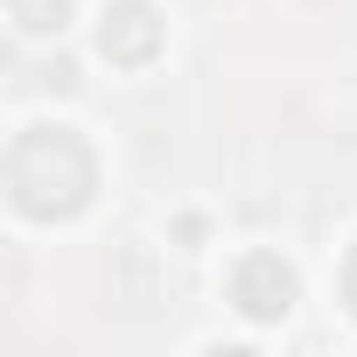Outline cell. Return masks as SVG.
<instances>
[{
    "label": "cell",
    "instance_id": "7a4b0ae2",
    "mask_svg": "<svg viewBox=\"0 0 357 357\" xmlns=\"http://www.w3.org/2000/svg\"><path fill=\"white\" fill-rule=\"evenodd\" d=\"M231 301H238L245 315H259V322L287 315V308H294V273H287V259H280V252H245L238 273H231Z\"/></svg>",
    "mask_w": 357,
    "mask_h": 357
},
{
    "label": "cell",
    "instance_id": "3957f363",
    "mask_svg": "<svg viewBox=\"0 0 357 357\" xmlns=\"http://www.w3.org/2000/svg\"><path fill=\"white\" fill-rule=\"evenodd\" d=\"M161 15L147 8V0H119V8H105V29H98V43H105V56L112 63H154V50H161Z\"/></svg>",
    "mask_w": 357,
    "mask_h": 357
},
{
    "label": "cell",
    "instance_id": "5b68a950",
    "mask_svg": "<svg viewBox=\"0 0 357 357\" xmlns=\"http://www.w3.org/2000/svg\"><path fill=\"white\" fill-rule=\"evenodd\" d=\"M343 287H350V308H357V252H350V273H343Z\"/></svg>",
    "mask_w": 357,
    "mask_h": 357
},
{
    "label": "cell",
    "instance_id": "6da1fadb",
    "mask_svg": "<svg viewBox=\"0 0 357 357\" xmlns=\"http://www.w3.org/2000/svg\"><path fill=\"white\" fill-rule=\"evenodd\" d=\"M98 183V161L70 126H29L8 154V197L22 218H70Z\"/></svg>",
    "mask_w": 357,
    "mask_h": 357
},
{
    "label": "cell",
    "instance_id": "277c9868",
    "mask_svg": "<svg viewBox=\"0 0 357 357\" xmlns=\"http://www.w3.org/2000/svg\"><path fill=\"white\" fill-rule=\"evenodd\" d=\"M63 15H70V0H15L22 29H63Z\"/></svg>",
    "mask_w": 357,
    "mask_h": 357
}]
</instances>
